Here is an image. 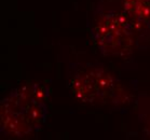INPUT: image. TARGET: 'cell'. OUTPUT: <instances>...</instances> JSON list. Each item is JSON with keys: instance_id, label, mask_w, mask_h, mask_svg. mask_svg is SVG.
<instances>
[{"instance_id": "obj_4", "label": "cell", "mask_w": 150, "mask_h": 140, "mask_svg": "<svg viewBox=\"0 0 150 140\" xmlns=\"http://www.w3.org/2000/svg\"><path fill=\"white\" fill-rule=\"evenodd\" d=\"M138 48L150 41V0H121Z\"/></svg>"}, {"instance_id": "obj_2", "label": "cell", "mask_w": 150, "mask_h": 140, "mask_svg": "<svg viewBox=\"0 0 150 140\" xmlns=\"http://www.w3.org/2000/svg\"><path fill=\"white\" fill-rule=\"evenodd\" d=\"M66 86L78 101L91 105H119L125 94L119 80L100 64L68 63Z\"/></svg>"}, {"instance_id": "obj_1", "label": "cell", "mask_w": 150, "mask_h": 140, "mask_svg": "<svg viewBox=\"0 0 150 140\" xmlns=\"http://www.w3.org/2000/svg\"><path fill=\"white\" fill-rule=\"evenodd\" d=\"M50 89L29 82L13 89L0 103V133L6 137L36 136L49 115Z\"/></svg>"}, {"instance_id": "obj_5", "label": "cell", "mask_w": 150, "mask_h": 140, "mask_svg": "<svg viewBox=\"0 0 150 140\" xmlns=\"http://www.w3.org/2000/svg\"><path fill=\"white\" fill-rule=\"evenodd\" d=\"M144 134H145L147 137H149L150 138V123L148 124V125L146 126V128L144 129Z\"/></svg>"}, {"instance_id": "obj_3", "label": "cell", "mask_w": 150, "mask_h": 140, "mask_svg": "<svg viewBox=\"0 0 150 140\" xmlns=\"http://www.w3.org/2000/svg\"><path fill=\"white\" fill-rule=\"evenodd\" d=\"M90 36L104 56H126L136 43L121 1H99L93 12Z\"/></svg>"}]
</instances>
